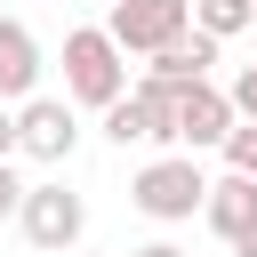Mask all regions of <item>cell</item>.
Returning <instances> with one entry per match:
<instances>
[{
  "mask_svg": "<svg viewBox=\"0 0 257 257\" xmlns=\"http://www.w3.org/2000/svg\"><path fill=\"white\" fill-rule=\"evenodd\" d=\"M128 88V64H120V40L104 32V24H80V32H64V96L72 104H112Z\"/></svg>",
  "mask_w": 257,
  "mask_h": 257,
  "instance_id": "obj_1",
  "label": "cell"
},
{
  "mask_svg": "<svg viewBox=\"0 0 257 257\" xmlns=\"http://www.w3.org/2000/svg\"><path fill=\"white\" fill-rule=\"evenodd\" d=\"M201 193H209V177H201L193 153H161V161H145L137 185H128V201H137L153 225H185V217L201 209Z\"/></svg>",
  "mask_w": 257,
  "mask_h": 257,
  "instance_id": "obj_2",
  "label": "cell"
},
{
  "mask_svg": "<svg viewBox=\"0 0 257 257\" xmlns=\"http://www.w3.org/2000/svg\"><path fill=\"white\" fill-rule=\"evenodd\" d=\"M16 225H24V241H32L40 257H72V241L88 233V201H80L72 185H24Z\"/></svg>",
  "mask_w": 257,
  "mask_h": 257,
  "instance_id": "obj_3",
  "label": "cell"
},
{
  "mask_svg": "<svg viewBox=\"0 0 257 257\" xmlns=\"http://www.w3.org/2000/svg\"><path fill=\"white\" fill-rule=\"evenodd\" d=\"M185 24H193V0H112V16H104V32L120 40V56H153Z\"/></svg>",
  "mask_w": 257,
  "mask_h": 257,
  "instance_id": "obj_4",
  "label": "cell"
},
{
  "mask_svg": "<svg viewBox=\"0 0 257 257\" xmlns=\"http://www.w3.org/2000/svg\"><path fill=\"white\" fill-rule=\"evenodd\" d=\"M72 145H80V120H72V96H24V112H16V153H32V161H72Z\"/></svg>",
  "mask_w": 257,
  "mask_h": 257,
  "instance_id": "obj_5",
  "label": "cell"
},
{
  "mask_svg": "<svg viewBox=\"0 0 257 257\" xmlns=\"http://www.w3.org/2000/svg\"><path fill=\"white\" fill-rule=\"evenodd\" d=\"M233 120H241V112H233V96H225L217 80H185V88H177V145H185V153L225 145Z\"/></svg>",
  "mask_w": 257,
  "mask_h": 257,
  "instance_id": "obj_6",
  "label": "cell"
},
{
  "mask_svg": "<svg viewBox=\"0 0 257 257\" xmlns=\"http://www.w3.org/2000/svg\"><path fill=\"white\" fill-rule=\"evenodd\" d=\"M217 48H225L217 32H201V24H185L177 40H161V48H153V64H145V72H153V80H169V88H185V80H209V64H217Z\"/></svg>",
  "mask_w": 257,
  "mask_h": 257,
  "instance_id": "obj_7",
  "label": "cell"
},
{
  "mask_svg": "<svg viewBox=\"0 0 257 257\" xmlns=\"http://www.w3.org/2000/svg\"><path fill=\"white\" fill-rule=\"evenodd\" d=\"M32 88H40V40H32V24L0 16V104L32 96Z\"/></svg>",
  "mask_w": 257,
  "mask_h": 257,
  "instance_id": "obj_8",
  "label": "cell"
},
{
  "mask_svg": "<svg viewBox=\"0 0 257 257\" xmlns=\"http://www.w3.org/2000/svg\"><path fill=\"white\" fill-rule=\"evenodd\" d=\"M201 217L233 241L249 217H257V177H241V169H225V177H209V193H201Z\"/></svg>",
  "mask_w": 257,
  "mask_h": 257,
  "instance_id": "obj_9",
  "label": "cell"
},
{
  "mask_svg": "<svg viewBox=\"0 0 257 257\" xmlns=\"http://www.w3.org/2000/svg\"><path fill=\"white\" fill-rule=\"evenodd\" d=\"M128 96H137V112H145V145H177V88L145 72Z\"/></svg>",
  "mask_w": 257,
  "mask_h": 257,
  "instance_id": "obj_10",
  "label": "cell"
},
{
  "mask_svg": "<svg viewBox=\"0 0 257 257\" xmlns=\"http://www.w3.org/2000/svg\"><path fill=\"white\" fill-rule=\"evenodd\" d=\"M193 24H201V32H217V40H233V32H249V24H257V0H193Z\"/></svg>",
  "mask_w": 257,
  "mask_h": 257,
  "instance_id": "obj_11",
  "label": "cell"
},
{
  "mask_svg": "<svg viewBox=\"0 0 257 257\" xmlns=\"http://www.w3.org/2000/svg\"><path fill=\"white\" fill-rule=\"evenodd\" d=\"M225 169L257 177V120H233V128H225Z\"/></svg>",
  "mask_w": 257,
  "mask_h": 257,
  "instance_id": "obj_12",
  "label": "cell"
},
{
  "mask_svg": "<svg viewBox=\"0 0 257 257\" xmlns=\"http://www.w3.org/2000/svg\"><path fill=\"white\" fill-rule=\"evenodd\" d=\"M225 96H233V112H241V120H257V64H241Z\"/></svg>",
  "mask_w": 257,
  "mask_h": 257,
  "instance_id": "obj_13",
  "label": "cell"
},
{
  "mask_svg": "<svg viewBox=\"0 0 257 257\" xmlns=\"http://www.w3.org/2000/svg\"><path fill=\"white\" fill-rule=\"evenodd\" d=\"M16 201H24V177H16L8 161H0V217H16Z\"/></svg>",
  "mask_w": 257,
  "mask_h": 257,
  "instance_id": "obj_14",
  "label": "cell"
},
{
  "mask_svg": "<svg viewBox=\"0 0 257 257\" xmlns=\"http://www.w3.org/2000/svg\"><path fill=\"white\" fill-rule=\"evenodd\" d=\"M233 257H257V217H249V225L233 233Z\"/></svg>",
  "mask_w": 257,
  "mask_h": 257,
  "instance_id": "obj_15",
  "label": "cell"
},
{
  "mask_svg": "<svg viewBox=\"0 0 257 257\" xmlns=\"http://www.w3.org/2000/svg\"><path fill=\"white\" fill-rule=\"evenodd\" d=\"M8 153H16V112L0 104V161H8Z\"/></svg>",
  "mask_w": 257,
  "mask_h": 257,
  "instance_id": "obj_16",
  "label": "cell"
},
{
  "mask_svg": "<svg viewBox=\"0 0 257 257\" xmlns=\"http://www.w3.org/2000/svg\"><path fill=\"white\" fill-rule=\"evenodd\" d=\"M128 257H185L177 241H145V249H128Z\"/></svg>",
  "mask_w": 257,
  "mask_h": 257,
  "instance_id": "obj_17",
  "label": "cell"
}]
</instances>
